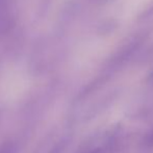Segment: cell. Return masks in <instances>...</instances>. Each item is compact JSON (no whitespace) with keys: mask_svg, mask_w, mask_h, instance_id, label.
I'll return each instance as SVG.
<instances>
[{"mask_svg":"<svg viewBox=\"0 0 153 153\" xmlns=\"http://www.w3.org/2000/svg\"><path fill=\"white\" fill-rule=\"evenodd\" d=\"M144 42H145V36H137L135 38L131 39L128 43L123 45L109 61V72L115 70V69H118L119 67L123 66L125 62H128L130 59H132L133 55L141 48Z\"/></svg>","mask_w":153,"mask_h":153,"instance_id":"1","label":"cell"},{"mask_svg":"<svg viewBox=\"0 0 153 153\" xmlns=\"http://www.w3.org/2000/svg\"><path fill=\"white\" fill-rule=\"evenodd\" d=\"M117 28V22L114 20H106L100 27V33L109 34Z\"/></svg>","mask_w":153,"mask_h":153,"instance_id":"2","label":"cell"},{"mask_svg":"<svg viewBox=\"0 0 153 153\" xmlns=\"http://www.w3.org/2000/svg\"><path fill=\"white\" fill-rule=\"evenodd\" d=\"M153 15V3L150 6H148L143 13L139 16V20H144V19H147L149 18L150 16Z\"/></svg>","mask_w":153,"mask_h":153,"instance_id":"3","label":"cell"},{"mask_svg":"<svg viewBox=\"0 0 153 153\" xmlns=\"http://www.w3.org/2000/svg\"><path fill=\"white\" fill-rule=\"evenodd\" d=\"M0 153H14V146L10 144H4L0 148Z\"/></svg>","mask_w":153,"mask_h":153,"instance_id":"4","label":"cell"},{"mask_svg":"<svg viewBox=\"0 0 153 153\" xmlns=\"http://www.w3.org/2000/svg\"><path fill=\"white\" fill-rule=\"evenodd\" d=\"M146 145L149 146V147H153V130L146 137Z\"/></svg>","mask_w":153,"mask_h":153,"instance_id":"5","label":"cell"},{"mask_svg":"<svg viewBox=\"0 0 153 153\" xmlns=\"http://www.w3.org/2000/svg\"><path fill=\"white\" fill-rule=\"evenodd\" d=\"M147 81L148 82H152L153 81V71L151 73H150L149 75H148V77H147Z\"/></svg>","mask_w":153,"mask_h":153,"instance_id":"6","label":"cell"},{"mask_svg":"<svg viewBox=\"0 0 153 153\" xmlns=\"http://www.w3.org/2000/svg\"><path fill=\"white\" fill-rule=\"evenodd\" d=\"M90 153H101V149H95V150H93V151H91Z\"/></svg>","mask_w":153,"mask_h":153,"instance_id":"7","label":"cell"},{"mask_svg":"<svg viewBox=\"0 0 153 153\" xmlns=\"http://www.w3.org/2000/svg\"><path fill=\"white\" fill-rule=\"evenodd\" d=\"M95 2H99V3H102V2H105V1H108V0H93Z\"/></svg>","mask_w":153,"mask_h":153,"instance_id":"8","label":"cell"}]
</instances>
